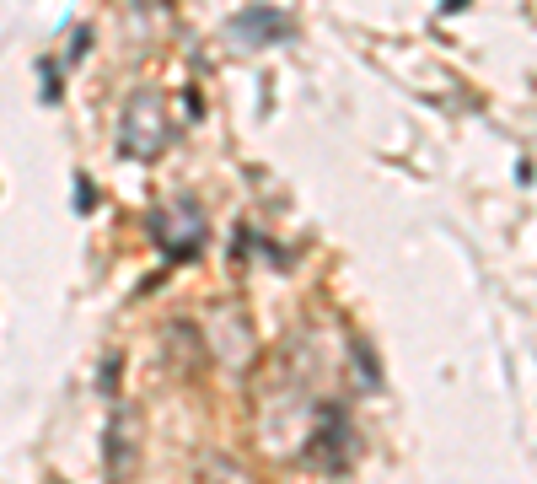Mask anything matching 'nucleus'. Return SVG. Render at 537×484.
Here are the masks:
<instances>
[{"label":"nucleus","mask_w":537,"mask_h":484,"mask_svg":"<svg viewBox=\"0 0 537 484\" xmlns=\"http://www.w3.org/2000/svg\"><path fill=\"white\" fill-rule=\"evenodd\" d=\"M92 199H97L92 183H81V189H76V210H92Z\"/></svg>","instance_id":"f03ea898"},{"label":"nucleus","mask_w":537,"mask_h":484,"mask_svg":"<svg viewBox=\"0 0 537 484\" xmlns=\"http://www.w3.org/2000/svg\"><path fill=\"white\" fill-rule=\"evenodd\" d=\"M231 33L248 38V44H274V38H290V17H280L274 6H253L242 17H231Z\"/></svg>","instance_id":"f257e3e1"},{"label":"nucleus","mask_w":537,"mask_h":484,"mask_svg":"<svg viewBox=\"0 0 537 484\" xmlns=\"http://www.w3.org/2000/svg\"><path fill=\"white\" fill-rule=\"evenodd\" d=\"M462 6H468V0H446V6H441V11H462Z\"/></svg>","instance_id":"7ed1b4c3"}]
</instances>
